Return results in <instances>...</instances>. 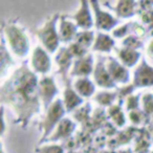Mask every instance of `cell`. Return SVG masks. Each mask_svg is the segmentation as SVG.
<instances>
[{"instance_id": "cell-1", "label": "cell", "mask_w": 153, "mask_h": 153, "mask_svg": "<svg viewBox=\"0 0 153 153\" xmlns=\"http://www.w3.org/2000/svg\"><path fill=\"white\" fill-rule=\"evenodd\" d=\"M2 106H7L15 113V123L25 129L30 120L41 112L42 103L39 94V79L37 74L26 63H22L2 84Z\"/></svg>"}, {"instance_id": "cell-2", "label": "cell", "mask_w": 153, "mask_h": 153, "mask_svg": "<svg viewBox=\"0 0 153 153\" xmlns=\"http://www.w3.org/2000/svg\"><path fill=\"white\" fill-rule=\"evenodd\" d=\"M2 37L7 48L17 58H25L30 51V39L24 30L15 22H3Z\"/></svg>"}, {"instance_id": "cell-3", "label": "cell", "mask_w": 153, "mask_h": 153, "mask_svg": "<svg viewBox=\"0 0 153 153\" xmlns=\"http://www.w3.org/2000/svg\"><path fill=\"white\" fill-rule=\"evenodd\" d=\"M60 15L55 14L45 21L41 27L37 28L35 34L40 40L42 47L48 53H55L60 48V37L57 30V24L59 23Z\"/></svg>"}, {"instance_id": "cell-4", "label": "cell", "mask_w": 153, "mask_h": 153, "mask_svg": "<svg viewBox=\"0 0 153 153\" xmlns=\"http://www.w3.org/2000/svg\"><path fill=\"white\" fill-rule=\"evenodd\" d=\"M66 113V109L64 107L63 100L58 98L53 104L49 106V108L45 111V115L43 120L38 124V127L40 131L42 132L39 144H43L45 140L51 136V134L55 131L58 124L64 119V115Z\"/></svg>"}, {"instance_id": "cell-5", "label": "cell", "mask_w": 153, "mask_h": 153, "mask_svg": "<svg viewBox=\"0 0 153 153\" xmlns=\"http://www.w3.org/2000/svg\"><path fill=\"white\" fill-rule=\"evenodd\" d=\"M58 94L59 89L53 76H43L41 79H39V94L44 111H46L49 106L57 100Z\"/></svg>"}, {"instance_id": "cell-6", "label": "cell", "mask_w": 153, "mask_h": 153, "mask_svg": "<svg viewBox=\"0 0 153 153\" xmlns=\"http://www.w3.org/2000/svg\"><path fill=\"white\" fill-rule=\"evenodd\" d=\"M90 7H91V11L94 12V25H96L97 30H103V32L113 30V28L119 23V19L113 17L108 12L101 10L100 2L97 0L90 1Z\"/></svg>"}, {"instance_id": "cell-7", "label": "cell", "mask_w": 153, "mask_h": 153, "mask_svg": "<svg viewBox=\"0 0 153 153\" xmlns=\"http://www.w3.org/2000/svg\"><path fill=\"white\" fill-rule=\"evenodd\" d=\"M94 82L96 85L103 89H114L117 88V84L112 80L106 67V57H101L99 56L98 60L94 65Z\"/></svg>"}, {"instance_id": "cell-8", "label": "cell", "mask_w": 153, "mask_h": 153, "mask_svg": "<svg viewBox=\"0 0 153 153\" xmlns=\"http://www.w3.org/2000/svg\"><path fill=\"white\" fill-rule=\"evenodd\" d=\"M131 84L135 87V89L153 87V67L147 63L144 58L134 69Z\"/></svg>"}, {"instance_id": "cell-9", "label": "cell", "mask_w": 153, "mask_h": 153, "mask_svg": "<svg viewBox=\"0 0 153 153\" xmlns=\"http://www.w3.org/2000/svg\"><path fill=\"white\" fill-rule=\"evenodd\" d=\"M90 2L87 0H82L81 5L79 10L76 12L72 16H67L68 18H71L76 26L81 28L82 30H91L92 26L94 25V20L92 18V14L90 11Z\"/></svg>"}, {"instance_id": "cell-10", "label": "cell", "mask_w": 153, "mask_h": 153, "mask_svg": "<svg viewBox=\"0 0 153 153\" xmlns=\"http://www.w3.org/2000/svg\"><path fill=\"white\" fill-rule=\"evenodd\" d=\"M30 65L32 69L36 74H41L46 76L51 69V60L48 53L42 46H37L33 51L30 58Z\"/></svg>"}, {"instance_id": "cell-11", "label": "cell", "mask_w": 153, "mask_h": 153, "mask_svg": "<svg viewBox=\"0 0 153 153\" xmlns=\"http://www.w3.org/2000/svg\"><path fill=\"white\" fill-rule=\"evenodd\" d=\"M106 67L115 84H127L130 81V72L117 58L106 57Z\"/></svg>"}, {"instance_id": "cell-12", "label": "cell", "mask_w": 153, "mask_h": 153, "mask_svg": "<svg viewBox=\"0 0 153 153\" xmlns=\"http://www.w3.org/2000/svg\"><path fill=\"white\" fill-rule=\"evenodd\" d=\"M56 63L58 66V70H59V74H61L62 80L64 81V83H67L70 81L68 74H70V69H71V66L74 64V57L70 53L69 49L67 46H61L59 48V51L56 53Z\"/></svg>"}, {"instance_id": "cell-13", "label": "cell", "mask_w": 153, "mask_h": 153, "mask_svg": "<svg viewBox=\"0 0 153 153\" xmlns=\"http://www.w3.org/2000/svg\"><path fill=\"white\" fill-rule=\"evenodd\" d=\"M94 57L91 53H88L85 57L76 59L70 69V76H76L78 78H88L90 74H94Z\"/></svg>"}, {"instance_id": "cell-14", "label": "cell", "mask_w": 153, "mask_h": 153, "mask_svg": "<svg viewBox=\"0 0 153 153\" xmlns=\"http://www.w3.org/2000/svg\"><path fill=\"white\" fill-rule=\"evenodd\" d=\"M79 27L74 21H69L67 16L61 15L59 19V37L60 41L64 44L72 43L76 39V35L79 33Z\"/></svg>"}, {"instance_id": "cell-15", "label": "cell", "mask_w": 153, "mask_h": 153, "mask_svg": "<svg viewBox=\"0 0 153 153\" xmlns=\"http://www.w3.org/2000/svg\"><path fill=\"white\" fill-rule=\"evenodd\" d=\"M76 123L72 120L68 119V117H64L56 127L55 131L51 134L48 138L45 140V143H53L61 140H68L71 137L72 133L76 130Z\"/></svg>"}, {"instance_id": "cell-16", "label": "cell", "mask_w": 153, "mask_h": 153, "mask_svg": "<svg viewBox=\"0 0 153 153\" xmlns=\"http://www.w3.org/2000/svg\"><path fill=\"white\" fill-rule=\"evenodd\" d=\"M83 102V98H81L74 90V88L71 86V82H67L65 84V90L63 94V104L66 112H71L76 109H79Z\"/></svg>"}, {"instance_id": "cell-17", "label": "cell", "mask_w": 153, "mask_h": 153, "mask_svg": "<svg viewBox=\"0 0 153 153\" xmlns=\"http://www.w3.org/2000/svg\"><path fill=\"white\" fill-rule=\"evenodd\" d=\"M115 51H117V60L127 68L134 67L140 60V53L136 49L123 46L121 48H117Z\"/></svg>"}, {"instance_id": "cell-18", "label": "cell", "mask_w": 153, "mask_h": 153, "mask_svg": "<svg viewBox=\"0 0 153 153\" xmlns=\"http://www.w3.org/2000/svg\"><path fill=\"white\" fill-rule=\"evenodd\" d=\"M135 1L121 0V1H117L115 7H111L110 9L114 12L117 19H126V18H131L135 15Z\"/></svg>"}, {"instance_id": "cell-19", "label": "cell", "mask_w": 153, "mask_h": 153, "mask_svg": "<svg viewBox=\"0 0 153 153\" xmlns=\"http://www.w3.org/2000/svg\"><path fill=\"white\" fill-rule=\"evenodd\" d=\"M115 41L111 36L104 33L98 32L94 39V45H92V51H99L102 53H109L114 48Z\"/></svg>"}, {"instance_id": "cell-20", "label": "cell", "mask_w": 153, "mask_h": 153, "mask_svg": "<svg viewBox=\"0 0 153 153\" xmlns=\"http://www.w3.org/2000/svg\"><path fill=\"white\" fill-rule=\"evenodd\" d=\"M74 88L81 98L88 99L96 92V84L89 78H78L74 83Z\"/></svg>"}, {"instance_id": "cell-21", "label": "cell", "mask_w": 153, "mask_h": 153, "mask_svg": "<svg viewBox=\"0 0 153 153\" xmlns=\"http://www.w3.org/2000/svg\"><path fill=\"white\" fill-rule=\"evenodd\" d=\"M107 117L115 127L122 128L126 124V115L121 104H114L107 109Z\"/></svg>"}, {"instance_id": "cell-22", "label": "cell", "mask_w": 153, "mask_h": 153, "mask_svg": "<svg viewBox=\"0 0 153 153\" xmlns=\"http://www.w3.org/2000/svg\"><path fill=\"white\" fill-rule=\"evenodd\" d=\"M117 99V90L115 91H100L94 96V101L100 106L110 107L114 105V101Z\"/></svg>"}, {"instance_id": "cell-23", "label": "cell", "mask_w": 153, "mask_h": 153, "mask_svg": "<svg viewBox=\"0 0 153 153\" xmlns=\"http://www.w3.org/2000/svg\"><path fill=\"white\" fill-rule=\"evenodd\" d=\"M13 64L14 61L7 46V43L2 37V39H1V76L2 78L4 76L7 69H9Z\"/></svg>"}, {"instance_id": "cell-24", "label": "cell", "mask_w": 153, "mask_h": 153, "mask_svg": "<svg viewBox=\"0 0 153 153\" xmlns=\"http://www.w3.org/2000/svg\"><path fill=\"white\" fill-rule=\"evenodd\" d=\"M94 39H96V37H94V30H81V32L78 33L74 42L78 43L81 46L88 49L89 47H92Z\"/></svg>"}, {"instance_id": "cell-25", "label": "cell", "mask_w": 153, "mask_h": 153, "mask_svg": "<svg viewBox=\"0 0 153 153\" xmlns=\"http://www.w3.org/2000/svg\"><path fill=\"white\" fill-rule=\"evenodd\" d=\"M128 117H129L130 122H131L134 126L144 125V122L146 125H149V124H150V120H149V117L143 112L142 109L128 112Z\"/></svg>"}, {"instance_id": "cell-26", "label": "cell", "mask_w": 153, "mask_h": 153, "mask_svg": "<svg viewBox=\"0 0 153 153\" xmlns=\"http://www.w3.org/2000/svg\"><path fill=\"white\" fill-rule=\"evenodd\" d=\"M140 104H142V110L147 117H149L151 122V117L153 115V94H146L140 99Z\"/></svg>"}, {"instance_id": "cell-27", "label": "cell", "mask_w": 153, "mask_h": 153, "mask_svg": "<svg viewBox=\"0 0 153 153\" xmlns=\"http://www.w3.org/2000/svg\"><path fill=\"white\" fill-rule=\"evenodd\" d=\"M35 153H65V149L62 145L48 144L38 147L35 150Z\"/></svg>"}, {"instance_id": "cell-28", "label": "cell", "mask_w": 153, "mask_h": 153, "mask_svg": "<svg viewBox=\"0 0 153 153\" xmlns=\"http://www.w3.org/2000/svg\"><path fill=\"white\" fill-rule=\"evenodd\" d=\"M68 49H69L70 53L72 55V57H74V59H80V58H83L85 57L86 55H88V49H86L85 47L81 46L80 44H78V43L76 42H72L70 43L69 45H68Z\"/></svg>"}, {"instance_id": "cell-29", "label": "cell", "mask_w": 153, "mask_h": 153, "mask_svg": "<svg viewBox=\"0 0 153 153\" xmlns=\"http://www.w3.org/2000/svg\"><path fill=\"white\" fill-rule=\"evenodd\" d=\"M140 94H131V96L127 97L125 100V105H126V110L128 112L133 110H138L140 109Z\"/></svg>"}, {"instance_id": "cell-30", "label": "cell", "mask_w": 153, "mask_h": 153, "mask_svg": "<svg viewBox=\"0 0 153 153\" xmlns=\"http://www.w3.org/2000/svg\"><path fill=\"white\" fill-rule=\"evenodd\" d=\"M123 46L137 51L138 48H140L143 46V41L135 35H130V36L126 37L123 40Z\"/></svg>"}, {"instance_id": "cell-31", "label": "cell", "mask_w": 153, "mask_h": 153, "mask_svg": "<svg viewBox=\"0 0 153 153\" xmlns=\"http://www.w3.org/2000/svg\"><path fill=\"white\" fill-rule=\"evenodd\" d=\"M90 106L89 104H86V106H83L81 108L78 109L76 112H74V117L76 120H78L79 122H86L89 117V113H90Z\"/></svg>"}, {"instance_id": "cell-32", "label": "cell", "mask_w": 153, "mask_h": 153, "mask_svg": "<svg viewBox=\"0 0 153 153\" xmlns=\"http://www.w3.org/2000/svg\"><path fill=\"white\" fill-rule=\"evenodd\" d=\"M130 25H131V23L124 24V25L119 26V27H115L114 30H112V37L113 38H117V39H121V38L125 39L126 35H127L130 30Z\"/></svg>"}, {"instance_id": "cell-33", "label": "cell", "mask_w": 153, "mask_h": 153, "mask_svg": "<svg viewBox=\"0 0 153 153\" xmlns=\"http://www.w3.org/2000/svg\"><path fill=\"white\" fill-rule=\"evenodd\" d=\"M147 53H148V55L150 56V57L153 58V40L149 43L148 48H147Z\"/></svg>"}, {"instance_id": "cell-34", "label": "cell", "mask_w": 153, "mask_h": 153, "mask_svg": "<svg viewBox=\"0 0 153 153\" xmlns=\"http://www.w3.org/2000/svg\"><path fill=\"white\" fill-rule=\"evenodd\" d=\"M1 153H5L4 152V147H3V145H1Z\"/></svg>"}, {"instance_id": "cell-35", "label": "cell", "mask_w": 153, "mask_h": 153, "mask_svg": "<svg viewBox=\"0 0 153 153\" xmlns=\"http://www.w3.org/2000/svg\"><path fill=\"white\" fill-rule=\"evenodd\" d=\"M119 153H130V150H127V151H121Z\"/></svg>"}, {"instance_id": "cell-36", "label": "cell", "mask_w": 153, "mask_h": 153, "mask_svg": "<svg viewBox=\"0 0 153 153\" xmlns=\"http://www.w3.org/2000/svg\"><path fill=\"white\" fill-rule=\"evenodd\" d=\"M149 131H150V132H152V131H153V130H149Z\"/></svg>"}, {"instance_id": "cell-37", "label": "cell", "mask_w": 153, "mask_h": 153, "mask_svg": "<svg viewBox=\"0 0 153 153\" xmlns=\"http://www.w3.org/2000/svg\"><path fill=\"white\" fill-rule=\"evenodd\" d=\"M150 153H153V150H152V151H151V152H150Z\"/></svg>"}]
</instances>
